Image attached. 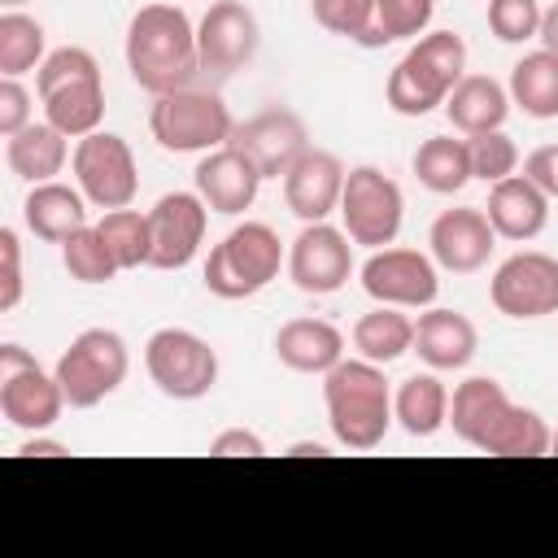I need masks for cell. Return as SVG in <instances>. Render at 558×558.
I'll use <instances>...</instances> for the list:
<instances>
[{
    "label": "cell",
    "instance_id": "29",
    "mask_svg": "<svg viewBox=\"0 0 558 558\" xmlns=\"http://www.w3.org/2000/svg\"><path fill=\"white\" fill-rule=\"evenodd\" d=\"M353 349L366 362L388 366V362H397L414 349V318L397 305H375L371 314H362L353 323Z\"/></svg>",
    "mask_w": 558,
    "mask_h": 558
},
{
    "label": "cell",
    "instance_id": "30",
    "mask_svg": "<svg viewBox=\"0 0 558 558\" xmlns=\"http://www.w3.org/2000/svg\"><path fill=\"white\" fill-rule=\"evenodd\" d=\"M510 105H519L527 118H558V52L536 48L514 61L510 70Z\"/></svg>",
    "mask_w": 558,
    "mask_h": 558
},
{
    "label": "cell",
    "instance_id": "2",
    "mask_svg": "<svg viewBox=\"0 0 558 558\" xmlns=\"http://www.w3.org/2000/svg\"><path fill=\"white\" fill-rule=\"evenodd\" d=\"M323 405H327V427L336 445L353 453H371L375 445H384L392 427V388L384 371L366 357L336 362L323 375Z\"/></svg>",
    "mask_w": 558,
    "mask_h": 558
},
{
    "label": "cell",
    "instance_id": "10",
    "mask_svg": "<svg viewBox=\"0 0 558 558\" xmlns=\"http://www.w3.org/2000/svg\"><path fill=\"white\" fill-rule=\"evenodd\" d=\"M401 218H405V196L379 166H353L344 174L340 222L353 244L388 248L401 231Z\"/></svg>",
    "mask_w": 558,
    "mask_h": 558
},
{
    "label": "cell",
    "instance_id": "1",
    "mask_svg": "<svg viewBox=\"0 0 558 558\" xmlns=\"http://www.w3.org/2000/svg\"><path fill=\"white\" fill-rule=\"evenodd\" d=\"M122 52H126L131 78L153 96L192 87L196 74H201L196 26L174 0H153V4L135 9Z\"/></svg>",
    "mask_w": 558,
    "mask_h": 558
},
{
    "label": "cell",
    "instance_id": "18",
    "mask_svg": "<svg viewBox=\"0 0 558 558\" xmlns=\"http://www.w3.org/2000/svg\"><path fill=\"white\" fill-rule=\"evenodd\" d=\"M344 161L327 148H305L292 170L283 174V201L301 222H327V214L340 209L344 192Z\"/></svg>",
    "mask_w": 558,
    "mask_h": 558
},
{
    "label": "cell",
    "instance_id": "15",
    "mask_svg": "<svg viewBox=\"0 0 558 558\" xmlns=\"http://www.w3.org/2000/svg\"><path fill=\"white\" fill-rule=\"evenodd\" d=\"M353 275V240L331 222H305L288 244V279L310 296H331Z\"/></svg>",
    "mask_w": 558,
    "mask_h": 558
},
{
    "label": "cell",
    "instance_id": "14",
    "mask_svg": "<svg viewBox=\"0 0 558 558\" xmlns=\"http://www.w3.org/2000/svg\"><path fill=\"white\" fill-rule=\"evenodd\" d=\"M488 296H493L497 314H506V318L558 314V257L536 253V248L506 257L488 279Z\"/></svg>",
    "mask_w": 558,
    "mask_h": 558
},
{
    "label": "cell",
    "instance_id": "3",
    "mask_svg": "<svg viewBox=\"0 0 558 558\" xmlns=\"http://www.w3.org/2000/svg\"><path fill=\"white\" fill-rule=\"evenodd\" d=\"M35 87L44 100V122H52L61 135L83 140L92 131H100L105 118V83H100V65L87 48H52L44 57V65L35 70Z\"/></svg>",
    "mask_w": 558,
    "mask_h": 558
},
{
    "label": "cell",
    "instance_id": "26",
    "mask_svg": "<svg viewBox=\"0 0 558 558\" xmlns=\"http://www.w3.org/2000/svg\"><path fill=\"white\" fill-rule=\"evenodd\" d=\"M506 113H510V92L488 74H462L458 87L445 100V118L453 122L458 135L501 131Z\"/></svg>",
    "mask_w": 558,
    "mask_h": 558
},
{
    "label": "cell",
    "instance_id": "42",
    "mask_svg": "<svg viewBox=\"0 0 558 558\" xmlns=\"http://www.w3.org/2000/svg\"><path fill=\"white\" fill-rule=\"evenodd\" d=\"M209 453H214V458H262L266 445H262V436L248 432V427H227V432L214 436Z\"/></svg>",
    "mask_w": 558,
    "mask_h": 558
},
{
    "label": "cell",
    "instance_id": "33",
    "mask_svg": "<svg viewBox=\"0 0 558 558\" xmlns=\"http://www.w3.org/2000/svg\"><path fill=\"white\" fill-rule=\"evenodd\" d=\"M105 244L113 248L118 266L122 270H135V266H148V253H153V227H148V214L140 209H105V218L96 222Z\"/></svg>",
    "mask_w": 558,
    "mask_h": 558
},
{
    "label": "cell",
    "instance_id": "47",
    "mask_svg": "<svg viewBox=\"0 0 558 558\" xmlns=\"http://www.w3.org/2000/svg\"><path fill=\"white\" fill-rule=\"evenodd\" d=\"M0 4H4V9H17V4H26V0H0Z\"/></svg>",
    "mask_w": 558,
    "mask_h": 558
},
{
    "label": "cell",
    "instance_id": "46",
    "mask_svg": "<svg viewBox=\"0 0 558 558\" xmlns=\"http://www.w3.org/2000/svg\"><path fill=\"white\" fill-rule=\"evenodd\" d=\"M549 453H558V427H554V436H549Z\"/></svg>",
    "mask_w": 558,
    "mask_h": 558
},
{
    "label": "cell",
    "instance_id": "39",
    "mask_svg": "<svg viewBox=\"0 0 558 558\" xmlns=\"http://www.w3.org/2000/svg\"><path fill=\"white\" fill-rule=\"evenodd\" d=\"M0 262H4V275H0V310H17L22 301V244H17V231L13 227H0Z\"/></svg>",
    "mask_w": 558,
    "mask_h": 558
},
{
    "label": "cell",
    "instance_id": "43",
    "mask_svg": "<svg viewBox=\"0 0 558 558\" xmlns=\"http://www.w3.org/2000/svg\"><path fill=\"white\" fill-rule=\"evenodd\" d=\"M17 453H22V458H61V453H70V449H65L61 440H48V436H39V432H35Z\"/></svg>",
    "mask_w": 558,
    "mask_h": 558
},
{
    "label": "cell",
    "instance_id": "23",
    "mask_svg": "<svg viewBox=\"0 0 558 558\" xmlns=\"http://www.w3.org/2000/svg\"><path fill=\"white\" fill-rule=\"evenodd\" d=\"M275 357L296 375H327L344 362V336L327 318H292L275 331Z\"/></svg>",
    "mask_w": 558,
    "mask_h": 558
},
{
    "label": "cell",
    "instance_id": "31",
    "mask_svg": "<svg viewBox=\"0 0 558 558\" xmlns=\"http://www.w3.org/2000/svg\"><path fill=\"white\" fill-rule=\"evenodd\" d=\"M414 179L436 192V196H453L458 187L471 183V148H466V135L453 140V135H432L414 148Z\"/></svg>",
    "mask_w": 558,
    "mask_h": 558
},
{
    "label": "cell",
    "instance_id": "32",
    "mask_svg": "<svg viewBox=\"0 0 558 558\" xmlns=\"http://www.w3.org/2000/svg\"><path fill=\"white\" fill-rule=\"evenodd\" d=\"M44 26L17 9L0 13V78H22L44 65Z\"/></svg>",
    "mask_w": 558,
    "mask_h": 558
},
{
    "label": "cell",
    "instance_id": "19",
    "mask_svg": "<svg viewBox=\"0 0 558 558\" xmlns=\"http://www.w3.org/2000/svg\"><path fill=\"white\" fill-rule=\"evenodd\" d=\"M493 222L484 209H445L436 214L432 231H427V244H432V262L440 270H453V275H475L488 266V253H493Z\"/></svg>",
    "mask_w": 558,
    "mask_h": 558
},
{
    "label": "cell",
    "instance_id": "21",
    "mask_svg": "<svg viewBox=\"0 0 558 558\" xmlns=\"http://www.w3.org/2000/svg\"><path fill=\"white\" fill-rule=\"evenodd\" d=\"M480 349V331L462 310L427 305L414 323V353L432 371H462Z\"/></svg>",
    "mask_w": 558,
    "mask_h": 558
},
{
    "label": "cell",
    "instance_id": "25",
    "mask_svg": "<svg viewBox=\"0 0 558 558\" xmlns=\"http://www.w3.org/2000/svg\"><path fill=\"white\" fill-rule=\"evenodd\" d=\"M22 218H26V227H31L39 240L65 244L78 227H87V196H83L78 187H65V183L48 179V183H35V187L26 192Z\"/></svg>",
    "mask_w": 558,
    "mask_h": 558
},
{
    "label": "cell",
    "instance_id": "28",
    "mask_svg": "<svg viewBox=\"0 0 558 558\" xmlns=\"http://www.w3.org/2000/svg\"><path fill=\"white\" fill-rule=\"evenodd\" d=\"M65 140H70V135H61L52 122H31V126H22L17 135H9V148H4L9 170H13L17 179H26V183H48V179H57L61 166H65V157H70V144H65Z\"/></svg>",
    "mask_w": 558,
    "mask_h": 558
},
{
    "label": "cell",
    "instance_id": "11",
    "mask_svg": "<svg viewBox=\"0 0 558 558\" xmlns=\"http://www.w3.org/2000/svg\"><path fill=\"white\" fill-rule=\"evenodd\" d=\"M74 179L87 205L96 209H126L140 192V166L135 153L122 135L113 131H92L74 144Z\"/></svg>",
    "mask_w": 558,
    "mask_h": 558
},
{
    "label": "cell",
    "instance_id": "22",
    "mask_svg": "<svg viewBox=\"0 0 558 558\" xmlns=\"http://www.w3.org/2000/svg\"><path fill=\"white\" fill-rule=\"evenodd\" d=\"M493 231L501 240H514V244H527L545 231L549 222V196L527 179V174H510L501 183H493L488 192V205H484Z\"/></svg>",
    "mask_w": 558,
    "mask_h": 558
},
{
    "label": "cell",
    "instance_id": "40",
    "mask_svg": "<svg viewBox=\"0 0 558 558\" xmlns=\"http://www.w3.org/2000/svg\"><path fill=\"white\" fill-rule=\"evenodd\" d=\"M31 126V92L17 78H0V135H17Z\"/></svg>",
    "mask_w": 558,
    "mask_h": 558
},
{
    "label": "cell",
    "instance_id": "9",
    "mask_svg": "<svg viewBox=\"0 0 558 558\" xmlns=\"http://www.w3.org/2000/svg\"><path fill=\"white\" fill-rule=\"evenodd\" d=\"M65 410L57 375H48L31 349L0 344V414L17 432H48Z\"/></svg>",
    "mask_w": 558,
    "mask_h": 558
},
{
    "label": "cell",
    "instance_id": "4",
    "mask_svg": "<svg viewBox=\"0 0 558 558\" xmlns=\"http://www.w3.org/2000/svg\"><path fill=\"white\" fill-rule=\"evenodd\" d=\"M466 70V44L458 31H427L388 74V109L401 118H423L445 109L449 92Z\"/></svg>",
    "mask_w": 558,
    "mask_h": 558
},
{
    "label": "cell",
    "instance_id": "24",
    "mask_svg": "<svg viewBox=\"0 0 558 558\" xmlns=\"http://www.w3.org/2000/svg\"><path fill=\"white\" fill-rule=\"evenodd\" d=\"M510 410V397L506 388L493 379V375H471L453 388L449 397V427L458 440H466L471 449H484L488 432L497 427V418Z\"/></svg>",
    "mask_w": 558,
    "mask_h": 558
},
{
    "label": "cell",
    "instance_id": "45",
    "mask_svg": "<svg viewBox=\"0 0 558 558\" xmlns=\"http://www.w3.org/2000/svg\"><path fill=\"white\" fill-rule=\"evenodd\" d=\"M288 458H327V445H318V440H296V445L288 449Z\"/></svg>",
    "mask_w": 558,
    "mask_h": 558
},
{
    "label": "cell",
    "instance_id": "12",
    "mask_svg": "<svg viewBox=\"0 0 558 558\" xmlns=\"http://www.w3.org/2000/svg\"><path fill=\"white\" fill-rule=\"evenodd\" d=\"M357 279L375 305H397V310H427L440 292L436 262L418 248H371Z\"/></svg>",
    "mask_w": 558,
    "mask_h": 558
},
{
    "label": "cell",
    "instance_id": "6",
    "mask_svg": "<svg viewBox=\"0 0 558 558\" xmlns=\"http://www.w3.org/2000/svg\"><path fill=\"white\" fill-rule=\"evenodd\" d=\"M131 371V353H126V340L109 327H87L70 340V349H61L52 375L65 392V405L70 410H92L100 405L105 397H113L122 388Z\"/></svg>",
    "mask_w": 558,
    "mask_h": 558
},
{
    "label": "cell",
    "instance_id": "13",
    "mask_svg": "<svg viewBox=\"0 0 558 558\" xmlns=\"http://www.w3.org/2000/svg\"><path fill=\"white\" fill-rule=\"evenodd\" d=\"M257 44H262V31L244 0H214L196 22L201 74L209 78H231L235 70H244L257 57Z\"/></svg>",
    "mask_w": 558,
    "mask_h": 558
},
{
    "label": "cell",
    "instance_id": "36",
    "mask_svg": "<svg viewBox=\"0 0 558 558\" xmlns=\"http://www.w3.org/2000/svg\"><path fill=\"white\" fill-rule=\"evenodd\" d=\"M436 13V0H375V39L397 44V39H418Z\"/></svg>",
    "mask_w": 558,
    "mask_h": 558
},
{
    "label": "cell",
    "instance_id": "34",
    "mask_svg": "<svg viewBox=\"0 0 558 558\" xmlns=\"http://www.w3.org/2000/svg\"><path fill=\"white\" fill-rule=\"evenodd\" d=\"M61 266L70 270V279L78 283H109L122 266L113 257V248L105 244L100 227H78L65 244H61Z\"/></svg>",
    "mask_w": 558,
    "mask_h": 558
},
{
    "label": "cell",
    "instance_id": "7",
    "mask_svg": "<svg viewBox=\"0 0 558 558\" xmlns=\"http://www.w3.org/2000/svg\"><path fill=\"white\" fill-rule=\"evenodd\" d=\"M148 131L166 153H209V148H222L231 140L235 118L218 92L179 87V92H166L153 100Z\"/></svg>",
    "mask_w": 558,
    "mask_h": 558
},
{
    "label": "cell",
    "instance_id": "17",
    "mask_svg": "<svg viewBox=\"0 0 558 558\" xmlns=\"http://www.w3.org/2000/svg\"><path fill=\"white\" fill-rule=\"evenodd\" d=\"M205 222H209V205L201 201V192H166L148 209V227H153L148 266L153 270H183L205 240Z\"/></svg>",
    "mask_w": 558,
    "mask_h": 558
},
{
    "label": "cell",
    "instance_id": "27",
    "mask_svg": "<svg viewBox=\"0 0 558 558\" xmlns=\"http://www.w3.org/2000/svg\"><path fill=\"white\" fill-rule=\"evenodd\" d=\"M392 418L414 440H427L449 423V388L436 379V371H423V375H410V379L397 384Z\"/></svg>",
    "mask_w": 558,
    "mask_h": 558
},
{
    "label": "cell",
    "instance_id": "37",
    "mask_svg": "<svg viewBox=\"0 0 558 558\" xmlns=\"http://www.w3.org/2000/svg\"><path fill=\"white\" fill-rule=\"evenodd\" d=\"M466 148H471V179H484V183H501L519 170V148L506 131H480V135H466Z\"/></svg>",
    "mask_w": 558,
    "mask_h": 558
},
{
    "label": "cell",
    "instance_id": "35",
    "mask_svg": "<svg viewBox=\"0 0 558 558\" xmlns=\"http://www.w3.org/2000/svg\"><path fill=\"white\" fill-rule=\"evenodd\" d=\"M310 13L323 31L353 39L362 48H379L375 39V0H310Z\"/></svg>",
    "mask_w": 558,
    "mask_h": 558
},
{
    "label": "cell",
    "instance_id": "16",
    "mask_svg": "<svg viewBox=\"0 0 558 558\" xmlns=\"http://www.w3.org/2000/svg\"><path fill=\"white\" fill-rule=\"evenodd\" d=\"M257 170L262 179H283L292 170V161L310 148V131H305V118L283 109V105H270L262 113H253L248 122H235L231 140Z\"/></svg>",
    "mask_w": 558,
    "mask_h": 558
},
{
    "label": "cell",
    "instance_id": "5",
    "mask_svg": "<svg viewBox=\"0 0 558 558\" xmlns=\"http://www.w3.org/2000/svg\"><path fill=\"white\" fill-rule=\"evenodd\" d=\"M283 266V244L275 227L266 222H240L231 227L205 257V288L222 301L257 296Z\"/></svg>",
    "mask_w": 558,
    "mask_h": 558
},
{
    "label": "cell",
    "instance_id": "41",
    "mask_svg": "<svg viewBox=\"0 0 558 558\" xmlns=\"http://www.w3.org/2000/svg\"><path fill=\"white\" fill-rule=\"evenodd\" d=\"M523 174H527L549 201H558V144H541L536 153H527Z\"/></svg>",
    "mask_w": 558,
    "mask_h": 558
},
{
    "label": "cell",
    "instance_id": "38",
    "mask_svg": "<svg viewBox=\"0 0 558 558\" xmlns=\"http://www.w3.org/2000/svg\"><path fill=\"white\" fill-rule=\"evenodd\" d=\"M541 0H488V31L501 44H527L541 35Z\"/></svg>",
    "mask_w": 558,
    "mask_h": 558
},
{
    "label": "cell",
    "instance_id": "20",
    "mask_svg": "<svg viewBox=\"0 0 558 558\" xmlns=\"http://www.w3.org/2000/svg\"><path fill=\"white\" fill-rule=\"evenodd\" d=\"M192 179H196L201 201H205L214 214H227V218L244 214V209L257 201V187H262V170H257L235 144L209 148V153L196 161Z\"/></svg>",
    "mask_w": 558,
    "mask_h": 558
},
{
    "label": "cell",
    "instance_id": "8",
    "mask_svg": "<svg viewBox=\"0 0 558 558\" xmlns=\"http://www.w3.org/2000/svg\"><path fill=\"white\" fill-rule=\"evenodd\" d=\"M144 371L161 397L201 401L218 384V353L205 336H196L187 327H161L144 344Z\"/></svg>",
    "mask_w": 558,
    "mask_h": 558
},
{
    "label": "cell",
    "instance_id": "44",
    "mask_svg": "<svg viewBox=\"0 0 558 558\" xmlns=\"http://www.w3.org/2000/svg\"><path fill=\"white\" fill-rule=\"evenodd\" d=\"M536 39H541L549 52H558V0L541 13V35H536Z\"/></svg>",
    "mask_w": 558,
    "mask_h": 558
}]
</instances>
